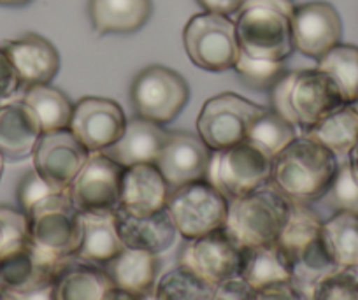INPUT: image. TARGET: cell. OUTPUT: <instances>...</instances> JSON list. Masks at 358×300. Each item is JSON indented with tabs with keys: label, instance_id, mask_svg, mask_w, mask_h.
<instances>
[{
	"label": "cell",
	"instance_id": "83f0119b",
	"mask_svg": "<svg viewBox=\"0 0 358 300\" xmlns=\"http://www.w3.org/2000/svg\"><path fill=\"white\" fill-rule=\"evenodd\" d=\"M322 243L337 269H358V215L334 213L323 222Z\"/></svg>",
	"mask_w": 358,
	"mask_h": 300
},
{
	"label": "cell",
	"instance_id": "8992f818",
	"mask_svg": "<svg viewBox=\"0 0 358 300\" xmlns=\"http://www.w3.org/2000/svg\"><path fill=\"white\" fill-rule=\"evenodd\" d=\"M273 158L250 141L211 153L206 181L215 186L227 200L239 199L271 181Z\"/></svg>",
	"mask_w": 358,
	"mask_h": 300
},
{
	"label": "cell",
	"instance_id": "60d3db41",
	"mask_svg": "<svg viewBox=\"0 0 358 300\" xmlns=\"http://www.w3.org/2000/svg\"><path fill=\"white\" fill-rule=\"evenodd\" d=\"M255 290L243 281L239 276L215 286L211 300H253Z\"/></svg>",
	"mask_w": 358,
	"mask_h": 300
},
{
	"label": "cell",
	"instance_id": "681fc988",
	"mask_svg": "<svg viewBox=\"0 0 358 300\" xmlns=\"http://www.w3.org/2000/svg\"><path fill=\"white\" fill-rule=\"evenodd\" d=\"M4 165H6V158L2 157V153H0V179H2V174H4Z\"/></svg>",
	"mask_w": 358,
	"mask_h": 300
},
{
	"label": "cell",
	"instance_id": "7a4b0ae2",
	"mask_svg": "<svg viewBox=\"0 0 358 300\" xmlns=\"http://www.w3.org/2000/svg\"><path fill=\"white\" fill-rule=\"evenodd\" d=\"M294 0H244L236 16L241 51L262 60H287L294 53Z\"/></svg>",
	"mask_w": 358,
	"mask_h": 300
},
{
	"label": "cell",
	"instance_id": "7c38bea8",
	"mask_svg": "<svg viewBox=\"0 0 358 300\" xmlns=\"http://www.w3.org/2000/svg\"><path fill=\"white\" fill-rule=\"evenodd\" d=\"M127 116L122 106L104 97H83L74 104L69 130L88 151H104L122 137Z\"/></svg>",
	"mask_w": 358,
	"mask_h": 300
},
{
	"label": "cell",
	"instance_id": "8d00e7d4",
	"mask_svg": "<svg viewBox=\"0 0 358 300\" xmlns=\"http://www.w3.org/2000/svg\"><path fill=\"white\" fill-rule=\"evenodd\" d=\"M313 300H358V269H336L316 285Z\"/></svg>",
	"mask_w": 358,
	"mask_h": 300
},
{
	"label": "cell",
	"instance_id": "4fadbf2b",
	"mask_svg": "<svg viewBox=\"0 0 358 300\" xmlns=\"http://www.w3.org/2000/svg\"><path fill=\"white\" fill-rule=\"evenodd\" d=\"M123 167L102 151H90V157L69 188L79 211L116 209L120 206Z\"/></svg>",
	"mask_w": 358,
	"mask_h": 300
},
{
	"label": "cell",
	"instance_id": "603a6c76",
	"mask_svg": "<svg viewBox=\"0 0 358 300\" xmlns=\"http://www.w3.org/2000/svg\"><path fill=\"white\" fill-rule=\"evenodd\" d=\"M55 300H113L116 288L102 265L71 258L53 283Z\"/></svg>",
	"mask_w": 358,
	"mask_h": 300
},
{
	"label": "cell",
	"instance_id": "ab89813d",
	"mask_svg": "<svg viewBox=\"0 0 358 300\" xmlns=\"http://www.w3.org/2000/svg\"><path fill=\"white\" fill-rule=\"evenodd\" d=\"M20 90H23V86L20 83L18 74H16L11 60H9L4 48L0 44V102L15 97Z\"/></svg>",
	"mask_w": 358,
	"mask_h": 300
},
{
	"label": "cell",
	"instance_id": "6da1fadb",
	"mask_svg": "<svg viewBox=\"0 0 358 300\" xmlns=\"http://www.w3.org/2000/svg\"><path fill=\"white\" fill-rule=\"evenodd\" d=\"M339 171L332 151L301 136L273 158L271 185L290 202L309 204L325 197Z\"/></svg>",
	"mask_w": 358,
	"mask_h": 300
},
{
	"label": "cell",
	"instance_id": "ee69618b",
	"mask_svg": "<svg viewBox=\"0 0 358 300\" xmlns=\"http://www.w3.org/2000/svg\"><path fill=\"white\" fill-rule=\"evenodd\" d=\"M16 300H55V288L53 285L43 286V288L30 290L23 293H11Z\"/></svg>",
	"mask_w": 358,
	"mask_h": 300
},
{
	"label": "cell",
	"instance_id": "30bf717a",
	"mask_svg": "<svg viewBox=\"0 0 358 300\" xmlns=\"http://www.w3.org/2000/svg\"><path fill=\"white\" fill-rule=\"evenodd\" d=\"M265 111L236 93H220L204 102L197 118V136L213 151L246 141L250 127Z\"/></svg>",
	"mask_w": 358,
	"mask_h": 300
},
{
	"label": "cell",
	"instance_id": "ffe728a7",
	"mask_svg": "<svg viewBox=\"0 0 358 300\" xmlns=\"http://www.w3.org/2000/svg\"><path fill=\"white\" fill-rule=\"evenodd\" d=\"M169 132L160 123L150 122L141 116L127 120L122 137L102 153L123 169L141 164H155L167 141Z\"/></svg>",
	"mask_w": 358,
	"mask_h": 300
},
{
	"label": "cell",
	"instance_id": "ac0fdd59",
	"mask_svg": "<svg viewBox=\"0 0 358 300\" xmlns=\"http://www.w3.org/2000/svg\"><path fill=\"white\" fill-rule=\"evenodd\" d=\"M23 90L36 85H50L60 71V55L53 43L39 34H25L2 43Z\"/></svg>",
	"mask_w": 358,
	"mask_h": 300
},
{
	"label": "cell",
	"instance_id": "9c48e42d",
	"mask_svg": "<svg viewBox=\"0 0 358 300\" xmlns=\"http://www.w3.org/2000/svg\"><path fill=\"white\" fill-rule=\"evenodd\" d=\"M130 99L136 116L165 125L187 108L190 88L183 76L172 69L151 65L134 78Z\"/></svg>",
	"mask_w": 358,
	"mask_h": 300
},
{
	"label": "cell",
	"instance_id": "ba28073f",
	"mask_svg": "<svg viewBox=\"0 0 358 300\" xmlns=\"http://www.w3.org/2000/svg\"><path fill=\"white\" fill-rule=\"evenodd\" d=\"M167 211L178 236L190 241L225 227L229 200L204 179L171 190Z\"/></svg>",
	"mask_w": 358,
	"mask_h": 300
},
{
	"label": "cell",
	"instance_id": "e575fe53",
	"mask_svg": "<svg viewBox=\"0 0 358 300\" xmlns=\"http://www.w3.org/2000/svg\"><path fill=\"white\" fill-rule=\"evenodd\" d=\"M234 69L250 88L258 90V92H264V90L271 92L288 72L285 67V60H262V58L250 57L243 51Z\"/></svg>",
	"mask_w": 358,
	"mask_h": 300
},
{
	"label": "cell",
	"instance_id": "d6a6232c",
	"mask_svg": "<svg viewBox=\"0 0 358 300\" xmlns=\"http://www.w3.org/2000/svg\"><path fill=\"white\" fill-rule=\"evenodd\" d=\"M297 127L278 115L273 109H265L250 127L246 141L264 151L268 158H274L297 139Z\"/></svg>",
	"mask_w": 358,
	"mask_h": 300
},
{
	"label": "cell",
	"instance_id": "4316f807",
	"mask_svg": "<svg viewBox=\"0 0 358 300\" xmlns=\"http://www.w3.org/2000/svg\"><path fill=\"white\" fill-rule=\"evenodd\" d=\"M90 22L99 36L134 34L151 18V0H90Z\"/></svg>",
	"mask_w": 358,
	"mask_h": 300
},
{
	"label": "cell",
	"instance_id": "816d5d0a",
	"mask_svg": "<svg viewBox=\"0 0 358 300\" xmlns=\"http://www.w3.org/2000/svg\"><path fill=\"white\" fill-rule=\"evenodd\" d=\"M4 292H6V288H4V285H2V281H0V295H2Z\"/></svg>",
	"mask_w": 358,
	"mask_h": 300
},
{
	"label": "cell",
	"instance_id": "836d02e7",
	"mask_svg": "<svg viewBox=\"0 0 358 300\" xmlns=\"http://www.w3.org/2000/svg\"><path fill=\"white\" fill-rule=\"evenodd\" d=\"M153 292L158 300H211L215 286L178 265L158 279Z\"/></svg>",
	"mask_w": 358,
	"mask_h": 300
},
{
	"label": "cell",
	"instance_id": "8fae6325",
	"mask_svg": "<svg viewBox=\"0 0 358 300\" xmlns=\"http://www.w3.org/2000/svg\"><path fill=\"white\" fill-rule=\"evenodd\" d=\"M179 265L213 286L239 276L241 248L225 230L190 239L179 253Z\"/></svg>",
	"mask_w": 358,
	"mask_h": 300
},
{
	"label": "cell",
	"instance_id": "c3c4849f",
	"mask_svg": "<svg viewBox=\"0 0 358 300\" xmlns=\"http://www.w3.org/2000/svg\"><path fill=\"white\" fill-rule=\"evenodd\" d=\"M139 297H141V300H158V297L155 295L153 290H151V292H148V293H143V295H139Z\"/></svg>",
	"mask_w": 358,
	"mask_h": 300
},
{
	"label": "cell",
	"instance_id": "2e32d148",
	"mask_svg": "<svg viewBox=\"0 0 358 300\" xmlns=\"http://www.w3.org/2000/svg\"><path fill=\"white\" fill-rule=\"evenodd\" d=\"M213 150L199 136L188 132H169L155 165L174 190L188 183L204 181Z\"/></svg>",
	"mask_w": 358,
	"mask_h": 300
},
{
	"label": "cell",
	"instance_id": "cb8c5ba5",
	"mask_svg": "<svg viewBox=\"0 0 358 300\" xmlns=\"http://www.w3.org/2000/svg\"><path fill=\"white\" fill-rule=\"evenodd\" d=\"M41 136L39 122L23 100L0 106V153L6 160L29 158Z\"/></svg>",
	"mask_w": 358,
	"mask_h": 300
},
{
	"label": "cell",
	"instance_id": "d6986e66",
	"mask_svg": "<svg viewBox=\"0 0 358 300\" xmlns=\"http://www.w3.org/2000/svg\"><path fill=\"white\" fill-rule=\"evenodd\" d=\"M171 188L155 164L123 169L120 206L137 216H148L167 208Z\"/></svg>",
	"mask_w": 358,
	"mask_h": 300
},
{
	"label": "cell",
	"instance_id": "3957f363",
	"mask_svg": "<svg viewBox=\"0 0 358 300\" xmlns=\"http://www.w3.org/2000/svg\"><path fill=\"white\" fill-rule=\"evenodd\" d=\"M271 102L273 111L304 132L344 104L337 86L320 69L287 72L271 90Z\"/></svg>",
	"mask_w": 358,
	"mask_h": 300
},
{
	"label": "cell",
	"instance_id": "f5cc1de1",
	"mask_svg": "<svg viewBox=\"0 0 358 300\" xmlns=\"http://www.w3.org/2000/svg\"><path fill=\"white\" fill-rule=\"evenodd\" d=\"M351 106H353V108L357 109V113H358V100H357V102H355V104H351Z\"/></svg>",
	"mask_w": 358,
	"mask_h": 300
},
{
	"label": "cell",
	"instance_id": "5b68a950",
	"mask_svg": "<svg viewBox=\"0 0 358 300\" xmlns=\"http://www.w3.org/2000/svg\"><path fill=\"white\" fill-rule=\"evenodd\" d=\"M27 216L34 246L51 257L74 258L81 244V220L69 190L48 195Z\"/></svg>",
	"mask_w": 358,
	"mask_h": 300
},
{
	"label": "cell",
	"instance_id": "44dd1931",
	"mask_svg": "<svg viewBox=\"0 0 358 300\" xmlns=\"http://www.w3.org/2000/svg\"><path fill=\"white\" fill-rule=\"evenodd\" d=\"M116 223L125 248L160 255L176 243L178 230L167 208L148 216H137L116 208Z\"/></svg>",
	"mask_w": 358,
	"mask_h": 300
},
{
	"label": "cell",
	"instance_id": "1f68e13d",
	"mask_svg": "<svg viewBox=\"0 0 358 300\" xmlns=\"http://www.w3.org/2000/svg\"><path fill=\"white\" fill-rule=\"evenodd\" d=\"M325 72L339 90L344 104L358 100V48L339 43L318 60V67Z\"/></svg>",
	"mask_w": 358,
	"mask_h": 300
},
{
	"label": "cell",
	"instance_id": "52a82bcc",
	"mask_svg": "<svg viewBox=\"0 0 358 300\" xmlns=\"http://www.w3.org/2000/svg\"><path fill=\"white\" fill-rule=\"evenodd\" d=\"M183 44L188 58L209 72L230 71L241 55L236 22L216 13L192 16L183 30Z\"/></svg>",
	"mask_w": 358,
	"mask_h": 300
},
{
	"label": "cell",
	"instance_id": "f1b7e54d",
	"mask_svg": "<svg viewBox=\"0 0 358 300\" xmlns=\"http://www.w3.org/2000/svg\"><path fill=\"white\" fill-rule=\"evenodd\" d=\"M306 137L332 151L337 158L346 157L358 143V113L351 104H343L304 132Z\"/></svg>",
	"mask_w": 358,
	"mask_h": 300
},
{
	"label": "cell",
	"instance_id": "db71d44e",
	"mask_svg": "<svg viewBox=\"0 0 358 300\" xmlns=\"http://www.w3.org/2000/svg\"><path fill=\"white\" fill-rule=\"evenodd\" d=\"M0 248H2V234H0Z\"/></svg>",
	"mask_w": 358,
	"mask_h": 300
},
{
	"label": "cell",
	"instance_id": "4dcf8cb0",
	"mask_svg": "<svg viewBox=\"0 0 358 300\" xmlns=\"http://www.w3.org/2000/svg\"><path fill=\"white\" fill-rule=\"evenodd\" d=\"M322 227L323 220L315 209H311V206L292 202L287 225L276 241L287 253L290 264L299 255L322 241Z\"/></svg>",
	"mask_w": 358,
	"mask_h": 300
},
{
	"label": "cell",
	"instance_id": "f546056e",
	"mask_svg": "<svg viewBox=\"0 0 358 300\" xmlns=\"http://www.w3.org/2000/svg\"><path fill=\"white\" fill-rule=\"evenodd\" d=\"M22 100L34 113L43 134L69 129L74 113V104L64 92L51 85L29 86Z\"/></svg>",
	"mask_w": 358,
	"mask_h": 300
},
{
	"label": "cell",
	"instance_id": "7402d4cb",
	"mask_svg": "<svg viewBox=\"0 0 358 300\" xmlns=\"http://www.w3.org/2000/svg\"><path fill=\"white\" fill-rule=\"evenodd\" d=\"M116 209L79 211L81 244L74 258L88 264L104 265L125 248L118 232Z\"/></svg>",
	"mask_w": 358,
	"mask_h": 300
},
{
	"label": "cell",
	"instance_id": "b9f144b4",
	"mask_svg": "<svg viewBox=\"0 0 358 300\" xmlns=\"http://www.w3.org/2000/svg\"><path fill=\"white\" fill-rule=\"evenodd\" d=\"M253 300H311V297L306 295L302 290H299L290 281L258 290V292H255Z\"/></svg>",
	"mask_w": 358,
	"mask_h": 300
},
{
	"label": "cell",
	"instance_id": "277c9868",
	"mask_svg": "<svg viewBox=\"0 0 358 300\" xmlns=\"http://www.w3.org/2000/svg\"><path fill=\"white\" fill-rule=\"evenodd\" d=\"M290 206V200L267 183L248 195L229 200L223 230L241 250L276 243L287 225Z\"/></svg>",
	"mask_w": 358,
	"mask_h": 300
},
{
	"label": "cell",
	"instance_id": "f35d334b",
	"mask_svg": "<svg viewBox=\"0 0 358 300\" xmlns=\"http://www.w3.org/2000/svg\"><path fill=\"white\" fill-rule=\"evenodd\" d=\"M55 192H64V190H58L53 185H50L36 169L29 171L23 176L22 181L18 183V190H16L20 209L27 215L37 202H41V200L46 199L48 195Z\"/></svg>",
	"mask_w": 358,
	"mask_h": 300
},
{
	"label": "cell",
	"instance_id": "f907efd6",
	"mask_svg": "<svg viewBox=\"0 0 358 300\" xmlns=\"http://www.w3.org/2000/svg\"><path fill=\"white\" fill-rule=\"evenodd\" d=\"M0 300H16V299L9 292H4L2 295H0Z\"/></svg>",
	"mask_w": 358,
	"mask_h": 300
},
{
	"label": "cell",
	"instance_id": "7dc6e473",
	"mask_svg": "<svg viewBox=\"0 0 358 300\" xmlns=\"http://www.w3.org/2000/svg\"><path fill=\"white\" fill-rule=\"evenodd\" d=\"M113 300H141L139 295H130V293H125V292H118L116 290L115 297H113Z\"/></svg>",
	"mask_w": 358,
	"mask_h": 300
},
{
	"label": "cell",
	"instance_id": "7bdbcfd3",
	"mask_svg": "<svg viewBox=\"0 0 358 300\" xmlns=\"http://www.w3.org/2000/svg\"><path fill=\"white\" fill-rule=\"evenodd\" d=\"M199 4L208 13H216V15H237L244 0H197Z\"/></svg>",
	"mask_w": 358,
	"mask_h": 300
},
{
	"label": "cell",
	"instance_id": "d4e9b609",
	"mask_svg": "<svg viewBox=\"0 0 358 300\" xmlns=\"http://www.w3.org/2000/svg\"><path fill=\"white\" fill-rule=\"evenodd\" d=\"M118 292L143 295L151 292L158 281L160 260L150 251L123 248L115 258L102 265Z\"/></svg>",
	"mask_w": 358,
	"mask_h": 300
},
{
	"label": "cell",
	"instance_id": "e0dca14e",
	"mask_svg": "<svg viewBox=\"0 0 358 300\" xmlns=\"http://www.w3.org/2000/svg\"><path fill=\"white\" fill-rule=\"evenodd\" d=\"M64 258L51 257L32 243L22 251L0 258V281L6 292L23 293L30 290L53 285L58 272L67 262Z\"/></svg>",
	"mask_w": 358,
	"mask_h": 300
},
{
	"label": "cell",
	"instance_id": "74e56055",
	"mask_svg": "<svg viewBox=\"0 0 358 300\" xmlns=\"http://www.w3.org/2000/svg\"><path fill=\"white\" fill-rule=\"evenodd\" d=\"M322 200L334 213L346 211L358 215V183L351 176L346 162L339 165L336 179Z\"/></svg>",
	"mask_w": 358,
	"mask_h": 300
},
{
	"label": "cell",
	"instance_id": "f6af8a7d",
	"mask_svg": "<svg viewBox=\"0 0 358 300\" xmlns=\"http://www.w3.org/2000/svg\"><path fill=\"white\" fill-rule=\"evenodd\" d=\"M346 158H348L346 164L348 167H350L351 176H353L355 181L358 183V143L351 148V151L346 155Z\"/></svg>",
	"mask_w": 358,
	"mask_h": 300
},
{
	"label": "cell",
	"instance_id": "9a60e30c",
	"mask_svg": "<svg viewBox=\"0 0 358 300\" xmlns=\"http://www.w3.org/2000/svg\"><path fill=\"white\" fill-rule=\"evenodd\" d=\"M90 157V151L69 129L43 134L34 150V169L58 190H69Z\"/></svg>",
	"mask_w": 358,
	"mask_h": 300
},
{
	"label": "cell",
	"instance_id": "484cf974",
	"mask_svg": "<svg viewBox=\"0 0 358 300\" xmlns=\"http://www.w3.org/2000/svg\"><path fill=\"white\" fill-rule=\"evenodd\" d=\"M239 278L255 292L292 281V264L278 243L241 250Z\"/></svg>",
	"mask_w": 358,
	"mask_h": 300
},
{
	"label": "cell",
	"instance_id": "bcb514c9",
	"mask_svg": "<svg viewBox=\"0 0 358 300\" xmlns=\"http://www.w3.org/2000/svg\"><path fill=\"white\" fill-rule=\"evenodd\" d=\"M32 0H0L2 8H23V6L30 4Z\"/></svg>",
	"mask_w": 358,
	"mask_h": 300
},
{
	"label": "cell",
	"instance_id": "d590c367",
	"mask_svg": "<svg viewBox=\"0 0 358 300\" xmlns=\"http://www.w3.org/2000/svg\"><path fill=\"white\" fill-rule=\"evenodd\" d=\"M0 234H2L0 258L22 251L32 243L29 216L22 209L0 206Z\"/></svg>",
	"mask_w": 358,
	"mask_h": 300
},
{
	"label": "cell",
	"instance_id": "5bb4252c",
	"mask_svg": "<svg viewBox=\"0 0 358 300\" xmlns=\"http://www.w3.org/2000/svg\"><path fill=\"white\" fill-rule=\"evenodd\" d=\"M292 37L295 50L301 51L304 57L320 60L341 43L343 22L339 13L332 4L322 0L295 6Z\"/></svg>",
	"mask_w": 358,
	"mask_h": 300
}]
</instances>
